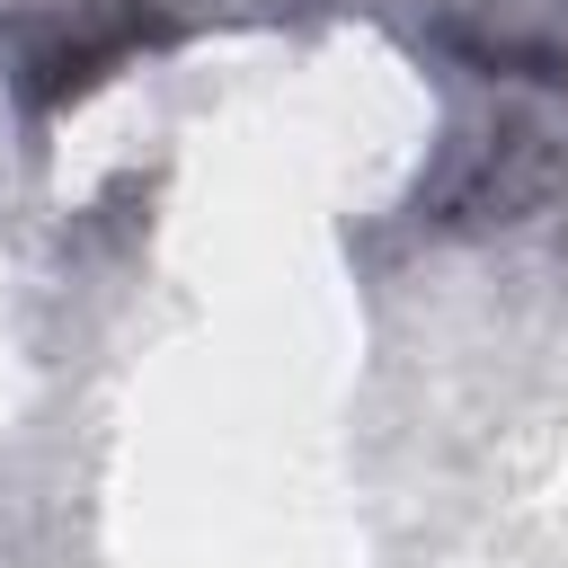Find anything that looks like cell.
<instances>
[{"label":"cell","mask_w":568,"mask_h":568,"mask_svg":"<svg viewBox=\"0 0 568 568\" xmlns=\"http://www.w3.org/2000/svg\"><path fill=\"white\" fill-rule=\"evenodd\" d=\"M151 36H169V18H133V9H106V18H80V27H62L53 44H36L27 53V98L36 106H62V98H80L89 80H106L133 44H151Z\"/></svg>","instance_id":"cell-1"}]
</instances>
